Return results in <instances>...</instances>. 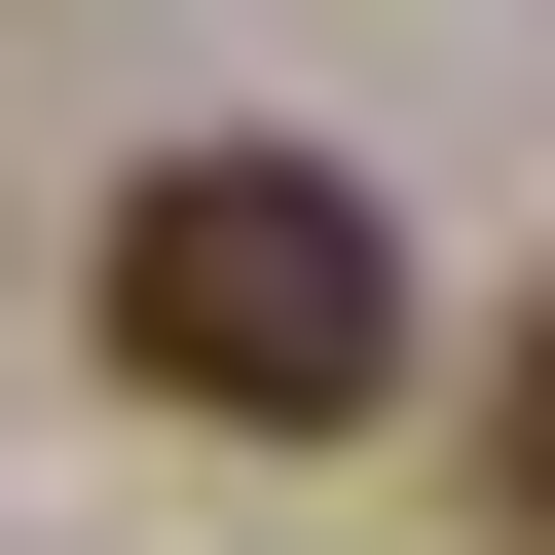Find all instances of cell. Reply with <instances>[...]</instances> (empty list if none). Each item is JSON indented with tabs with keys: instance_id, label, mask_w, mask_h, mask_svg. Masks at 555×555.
I'll use <instances>...</instances> for the list:
<instances>
[{
	"instance_id": "cell-2",
	"label": "cell",
	"mask_w": 555,
	"mask_h": 555,
	"mask_svg": "<svg viewBox=\"0 0 555 555\" xmlns=\"http://www.w3.org/2000/svg\"><path fill=\"white\" fill-rule=\"evenodd\" d=\"M481 555H555V297H518V371H481Z\"/></svg>"
},
{
	"instance_id": "cell-1",
	"label": "cell",
	"mask_w": 555,
	"mask_h": 555,
	"mask_svg": "<svg viewBox=\"0 0 555 555\" xmlns=\"http://www.w3.org/2000/svg\"><path fill=\"white\" fill-rule=\"evenodd\" d=\"M112 371L222 408V444H371L408 408V222L334 149H149L112 185Z\"/></svg>"
}]
</instances>
